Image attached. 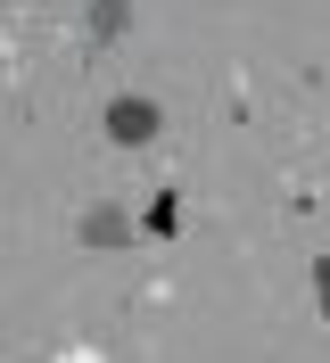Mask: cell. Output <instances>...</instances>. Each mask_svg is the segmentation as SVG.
Returning <instances> with one entry per match:
<instances>
[{"mask_svg":"<svg viewBox=\"0 0 330 363\" xmlns=\"http://www.w3.org/2000/svg\"><path fill=\"white\" fill-rule=\"evenodd\" d=\"M99 133H108L116 149H149V140L165 133V108H157L149 91H116L108 108H99Z\"/></svg>","mask_w":330,"mask_h":363,"instance_id":"6da1fadb","label":"cell"},{"mask_svg":"<svg viewBox=\"0 0 330 363\" xmlns=\"http://www.w3.org/2000/svg\"><path fill=\"white\" fill-rule=\"evenodd\" d=\"M75 240H83V248H99V256H124L132 240H141V223H132L124 206H108V199H99V206H83V223H75Z\"/></svg>","mask_w":330,"mask_h":363,"instance_id":"7a4b0ae2","label":"cell"},{"mask_svg":"<svg viewBox=\"0 0 330 363\" xmlns=\"http://www.w3.org/2000/svg\"><path fill=\"white\" fill-rule=\"evenodd\" d=\"M132 25V0H91V17H83V33H91V50H108L116 33Z\"/></svg>","mask_w":330,"mask_h":363,"instance_id":"3957f363","label":"cell"},{"mask_svg":"<svg viewBox=\"0 0 330 363\" xmlns=\"http://www.w3.org/2000/svg\"><path fill=\"white\" fill-rule=\"evenodd\" d=\"M141 231H157V240H174V231H182V199H174V190H157V199H149Z\"/></svg>","mask_w":330,"mask_h":363,"instance_id":"277c9868","label":"cell"},{"mask_svg":"<svg viewBox=\"0 0 330 363\" xmlns=\"http://www.w3.org/2000/svg\"><path fill=\"white\" fill-rule=\"evenodd\" d=\"M314 306H322V322H330V248L314 256Z\"/></svg>","mask_w":330,"mask_h":363,"instance_id":"5b68a950","label":"cell"}]
</instances>
